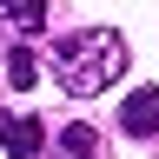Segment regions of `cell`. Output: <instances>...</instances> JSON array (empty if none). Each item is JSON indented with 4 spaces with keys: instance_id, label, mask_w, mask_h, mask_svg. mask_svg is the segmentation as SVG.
<instances>
[{
    "instance_id": "obj_1",
    "label": "cell",
    "mask_w": 159,
    "mask_h": 159,
    "mask_svg": "<svg viewBox=\"0 0 159 159\" xmlns=\"http://www.w3.org/2000/svg\"><path fill=\"white\" fill-rule=\"evenodd\" d=\"M119 73H126V40H119L113 27H86V33L53 40V80H60L73 99L106 93Z\"/></svg>"
},
{
    "instance_id": "obj_2",
    "label": "cell",
    "mask_w": 159,
    "mask_h": 159,
    "mask_svg": "<svg viewBox=\"0 0 159 159\" xmlns=\"http://www.w3.org/2000/svg\"><path fill=\"white\" fill-rule=\"evenodd\" d=\"M0 146H7V159H40L47 152V119L40 113H0Z\"/></svg>"
},
{
    "instance_id": "obj_4",
    "label": "cell",
    "mask_w": 159,
    "mask_h": 159,
    "mask_svg": "<svg viewBox=\"0 0 159 159\" xmlns=\"http://www.w3.org/2000/svg\"><path fill=\"white\" fill-rule=\"evenodd\" d=\"M60 159H106V139H99V126H86V119L60 126Z\"/></svg>"
},
{
    "instance_id": "obj_3",
    "label": "cell",
    "mask_w": 159,
    "mask_h": 159,
    "mask_svg": "<svg viewBox=\"0 0 159 159\" xmlns=\"http://www.w3.org/2000/svg\"><path fill=\"white\" fill-rule=\"evenodd\" d=\"M119 133H133V139H159V86L126 93V106H119Z\"/></svg>"
},
{
    "instance_id": "obj_5",
    "label": "cell",
    "mask_w": 159,
    "mask_h": 159,
    "mask_svg": "<svg viewBox=\"0 0 159 159\" xmlns=\"http://www.w3.org/2000/svg\"><path fill=\"white\" fill-rule=\"evenodd\" d=\"M47 0H0V20H13V27L20 33H40V27H47Z\"/></svg>"
},
{
    "instance_id": "obj_6",
    "label": "cell",
    "mask_w": 159,
    "mask_h": 159,
    "mask_svg": "<svg viewBox=\"0 0 159 159\" xmlns=\"http://www.w3.org/2000/svg\"><path fill=\"white\" fill-rule=\"evenodd\" d=\"M7 80H13V86H33V80H40V60H33V47H13V53H7Z\"/></svg>"
}]
</instances>
